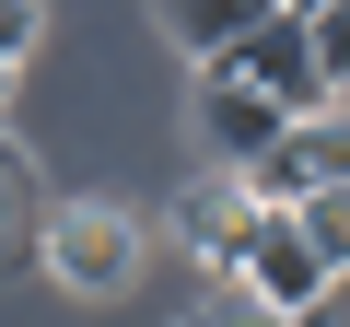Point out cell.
<instances>
[{
    "instance_id": "cell-2",
    "label": "cell",
    "mask_w": 350,
    "mask_h": 327,
    "mask_svg": "<svg viewBox=\"0 0 350 327\" xmlns=\"http://www.w3.org/2000/svg\"><path fill=\"white\" fill-rule=\"evenodd\" d=\"M36 257H47L70 292H129V280H140V222H129L117 199H47Z\"/></svg>"
},
{
    "instance_id": "cell-10",
    "label": "cell",
    "mask_w": 350,
    "mask_h": 327,
    "mask_svg": "<svg viewBox=\"0 0 350 327\" xmlns=\"http://www.w3.org/2000/svg\"><path fill=\"white\" fill-rule=\"evenodd\" d=\"M36 24H47V0H0V70L36 47Z\"/></svg>"
},
{
    "instance_id": "cell-4",
    "label": "cell",
    "mask_w": 350,
    "mask_h": 327,
    "mask_svg": "<svg viewBox=\"0 0 350 327\" xmlns=\"http://www.w3.org/2000/svg\"><path fill=\"white\" fill-rule=\"evenodd\" d=\"M234 187L257 199V211H292V199H315V187H338V117H292L257 164H234Z\"/></svg>"
},
{
    "instance_id": "cell-11",
    "label": "cell",
    "mask_w": 350,
    "mask_h": 327,
    "mask_svg": "<svg viewBox=\"0 0 350 327\" xmlns=\"http://www.w3.org/2000/svg\"><path fill=\"white\" fill-rule=\"evenodd\" d=\"M175 327H280V315H257L245 292H222V304H199V315H175Z\"/></svg>"
},
{
    "instance_id": "cell-3",
    "label": "cell",
    "mask_w": 350,
    "mask_h": 327,
    "mask_svg": "<svg viewBox=\"0 0 350 327\" xmlns=\"http://www.w3.org/2000/svg\"><path fill=\"white\" fill-rule=\"evenodd\" d=\"M234 292H245L257 315H280V327H292L304 304H327V292H338V269L304 246V222H292V211H257V222H245V257H234Z\"/></svg>"
},
{
    "instance_id": "cell-7",
    "label": "cell",
    "mask_w": 350,
    "mask_h": 327,
    "mask_svg": "<svg viewBox=\"0 0 350 327\" xmlns=\"http://www.w3.org/2000/svg\"><path fill=\"white\" fill-rule=\"evenodd\" d=\"M36 234H47V176H36V152L0 129V269L36 257Z\"/></svg>"
},
{
    "instance_id": "cell-6",
    "label": "cell",
    "mask_w": 350,
    "mask_h": 327,
    "mask_svg": "<svg viewBox=\"0 0 350 327\" xmlns=\"http://www.w3.org/2000/svg\"><path fill=\"white\" fill-rule=\"evenodd\" d=\"M280 129H292V117H269V105H257L245 82H222V70H199V140L222 152V176H234V164H257V152H269Z\"/></svg>"
},
{
    "instance_id": "cell-5",
    "label": "cell",
    "mask_w": 350,
    "mask_h": 327,
    "mask_svg": "<svg viewBox=\"0 0 350 327\" xmlns=\"http://www.w3.org/2000/svg\"><path fill=\"white\" fill-rule=\"evenodd\" d=\"M163 222H175V246H187L199 269H222V280H234V257H245V222H257V199H245V187L222 176V164H211V176H187V187H175V211H163Z\"/></svg>"
},
{
    "instance_id": "cell-12",
    "label": "cell",
    "mask_w": 350,
    "mask_h": 327,
    "mask_svg": "<svg viewBox=\"0 0 350 327\" xmlns=\"http://www.w3.org/2000/svg\"><path fill=\"white\" fill-rule=\"evenodd\" d=\"M0 105H12V70H0Z\"/></svg>"
},
{
    "instance_id": "cell-9",
    "label": "cell",
    "mask_w": 350,
    "mask_h": 327,
    "mask_svg": "<svg viewBox=\"0 0 350 327\" xmlns=\"http://www.w3.org/2000/svg\"><path fill=\"white\" fill-rule=\"evenodd\" d=\"M292 222H304V246H315L327 269L350 257V199H338V187H315V199H292Z\"/></svg>"
},
{
    "instance_id": "cell-8",
    "label": "cell",
    "mask_w": 350,
    "mask_h": 327,
    "mask_svg": "<svg viewBox=\"0 0 350 327\" xmlns=\"http://www.w3.org/2000/svg\"><path fill=\"white\" fill-rule=\"evenodd\" d=\"M152 12H163V36L187 47V59H211V47H234V36L269 12V0H152Z\"/></svg>"
},
{
    "instance_id": "cell-1",
    "label": "cell",
    "mask_w": 350,
    "mask_h": 327,
    "mask_svg": "<svg viewBox=\"0 0 350 327\" xmlns=\"http://www.w3.org/2000/svg\"><path fill=\"white\" fill-rule=\"evenodd\" d=\"M199 70L245 82L269 117H338V36L304 24V12H257V24H245L234 47H211Z\"/></svg>"
}]
</instances>
